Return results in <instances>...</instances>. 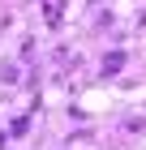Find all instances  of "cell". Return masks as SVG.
<instances>
[{
    "label": "cell",
    "instance_id": "obj_1",
    "mask_svg": "<svg viewBox=\"0 0 146 150\" xmlns=\"http://www.w3.org/2000/svg\"><path fill=\"white\" fill-rule=\"evenodd\" d=\"M120 64H125V56H120V52H112V56L103 60V69H108V73H116V69H120Z\"/></svg>",
    "mask_w": 146,
    "mask_h": 150
}]
</instances>
